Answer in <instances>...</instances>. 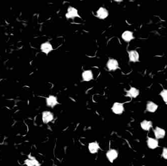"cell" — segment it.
Masks as SVG:
<instances>
[{
	"label": "cell",
	"mask_w": 167,
	"mask_h": 166,
	"mask_svg": "<svg viewBox=\"0 0 167 166\" xmlns=\"http://www.w3.org/2000/svg\"><path fill=\"white\" fill-rule=\"evenodd\" d=\"M121 37L123 40H124V41H126L127 43L130 42L135 38L134 33L132 31H124L122 34Z\"/></svg>",
	"instance_id": "obj_9"
},
{
	"label": "cell",
	"mask_w": 167,
	"mask_h": 166,
	"mask_svg": "<svg viewBox=\"0 0 167 166\" xmlns=\"http://www.w3.org/2000/svg\"><path fill=\"white\" fill-rule=\"evenodd\" d=\"M65 16L68 20L74 19L76 18H81V17L79 14L78 10L72 6L68 7L67 12L65 14Z\"/></svg>",
	"instance_id": "obj_1"
},
{
	"label": "cell",
	"mask_w": 167,
	"mask_h": 166,
	"mask_svg": "<svg viewBox=\"0 0 167 166\" xmlns=\"http://www.w3.org/2000/svg\"><path fill=\"white\" fill-rule=\"evenodd\" d=\"M40 49L43 53L48 54L53 51V46L51 43L49 41H46L42 43L40 46Z\"/></svg>",
	"instance_id": "obj_8"
},
{
	"label": "cell",
	"mask_w": 167,
	"mask_h": 166,
	"mask_svg": "<svg viewBox=\"0 0 167 166\" xmlns=\"http://www.w3.org/2000/svg\"><path fill=\"white\" fill-rule=\"evenodd\" d=\"M166 104H167V102H166Z\"/></svg>",
	"instance_id": "obj_22"
},
{
	"label": "cell",
	"mask_w": 167,
	"mask_h": 166,
	"mask_svg": "<svg viewBox=\"0 0 167 166\" xmlns=\"http://www.w3.org/2000/svg\"><path fill=\"white\" fill-rule=\"evenodd\" d=\"M152 126V122L150 121L145 120L141 123V128L145 131H149Z\"/></svg>",
	"instance_id": "obj_18"
},
{
	"label": "cell",
	"mask_w": 167,
	"mask_h": 166,
	"mask_svg": "<svg viewBox=\"0 0 167 166\" xmlns=\"http://www.w3.org/2000/svg\"><path fill=\"white\" fill-rule=\"evenodd\" d=\"M160 95L162 98L163 100L164 101V102L166 103L167 102V89H164L160 93Z\"/></svg>",
	"instance_id": "obj_19"
},
{
	"label": "cell",
	"mask_w": 167,
	"mask_h": 166,
	"mask_svg": "<svg viewBox=\"0 0 167 166\" xmlns=\"http://www.w3.org/2000/svg\"><path fill=\"white\" fill-rule=\"evenodd\" d=\"M130 61L132 63H137L139 61V54L136 50H131L128 52Z\"/></svg>",
	"instance_id": "obj_10"
},
{
	"label": "cell",
	"mask_w": 167,
	"mask_h": 166,
	"mask_svg": "<svg viewBox=\"0 0 167 166\" xmlns=\"http://www.w3.org/2000/svg\"><path fill=\"white\" fill-rule=\"evenodd\" d=\"M25 164L27 166H41L40 163L34 157L29 155L25 161Z\"/></svg>",
	"instance_id": "obj_12"
},
{
	"label": "cell",
	"mask_w": 167,
	"mask_h": 166,
	"mask_svg": "<svg viewBox=\"0 0 167 166\" xmlns=\"http://www.w3.org/2000/svg\"><path fill=\"white\" fill-rule=\"evenodd\" d=\"M115 2H117V3H120V2H123V0H114Z\"/></svg>",
	"instance_id": "obj_21"
},
{
	"label": "cell",
	"mask_w": 167,
	"mask_h": 166,
	"mask_svg": "<svg viewBox=\"0 0 167 166\" xmlns=\"http://www.w3.org/2000/svg\"><path fill=\"white\" fill-rule=\"evenodd\" d=\"M106 157L110 163H113L118 157V152L116 149H111L108 150L106 154Z\"/></svg>",
	"instance_id": "obj_4"
},
{
	"label": "cell",
	"mask_w": 167,
	"mask_h": 166,
	"mask_svg": "<svg viewBox=\"0 0 167 166\" xmlns=\"http://www.w3.org/2000/svg\"><path fill=\"white\" fill-rule=\"evenodd\" d=\"M96 16L100 20H105L109 16V11L104 7H100L96 12Z\"/></svg>",
	"instance_id": "obj_5"
},
{
	"label": "cell",
	"mask_w": 167,
	"mask_h": 166,
	"mask_svg": "<svg viewBox=\"0 0 167 166\" xmlns=\"http://www.w3.org/2000/svg\"><path fill=\"white\" fill-rule=\"evenodd\" d=\"M162 156L163 158H164L165 159L167 160V148H164L163 149L162 152Z\"/></svg>",
	"instance_id": "obj_20"
},
{
	"label": "cell",
	"mask_w": 167,
	"mask_h": 166,
	"mask_svg": "<svg viewBox=\"0 0 167 166\" xmlns=\"http://www.w3.org/2000/svg\"><path fill=\"white\" fill-rule=\"evenodd\" d=\"M42 119L44 123H49L54 119V114L50 111H45L42 113Z\"/></svg>",
	"instance_id": "obj_6"
},
{
	"label": "cell",
	"mask_w": 167,
	"mask_h": 166,
	"mask_svg": "<svg viewBox=\"0 0 167 166\" xmlns=\"http://www.w3.org/2000/svg\"><path fill=\"white\" fill-rule=\"evenodd\" d=\"M107 68L109 71H115L119 68V64L117 60L115 58H110L106 64Z\"/></svg>",
	"instance_id": "obj_3"
},
{
	"label": "cell",
	"mask_w": 167,
	"mask_h": 166,
	"mask_svg": "<svg viewBox=\"0 0 167 166\" xmlns=\"http://www.w3.org/2000/svg\"><path fill=\"white\" fill-rule=\"evenodd\" d=\"M154 133L156 138L158 139H163L165 136V131L163 129L159 127H156V128L154 130Z\"/></svg>",
	"instance_id": "obj_14"
},
{
	"label": "cell",
	"mask_w": 167,
	"mask_h": 166,
	"mask_svg": "<svg viewBox=\"0 0 167 166\" xmlns=\"http://www.w3.org/2000/svg\"><path fill=\"white\" fill-rule=\"evenodd\" d=\"M112 111L116 115H121L124 111V106L123 104L120 102H115L111 108Z\"/></svg>",
	"instance_id": "obj_2"
},
{
	"label": "cell",
	"mask_w": 167,
	"mask_h": 166,
	"mask_svg": "<svg viewBox=\"0 0 167 166\" xmlns=\"http://www.w3.org/2000/svg\"><path fill=\"white\" fill-rule=\"evenodd\" d=\"M158 106L157 104L155 103L154 102L152 101H149L147 104L146 105V109L150 113H154L157 110Z\"/></svg>",
	"instance_id": "obj_17"
},
{
	"label": "cell",
	"mask_w": 167,
	"mask_h": 166,
	"mask_svg": "<svg viewBox=\"0 0 167 166\" xmlns=\"http://www.w3.org/2000/svg\"><path fill=\"white\" fill-rule=\"evenodd\" d=\"M100 146L97 142H92L89 143L88 150L91 154H96L98 152Z\"/></svg>",
	"instance_id": "obj_11"
},
{
	"label": "cell",
	"mask_w": 167,
	"mask_h": 166,
	"mask_svg": "<svg viewBox=\"0 0 167 166\" xmlns=\"http://www.w3.org/2000/svg\"><path fill=\"white\" fill-rule=\"evenodd\" d=\"M126 92H127V96L132 98H136L139 95L140 93L139 90L134 87H131L130 89L126 91Z\"/></svg>",
	"instance_id": "obj_16"
},
{
	"label": "cell",
	"mask_w": 167,
	"mask_h": 166,
	"mask_svg": "<svg viewBox=\"0 0 167 166\" xmlns=\"http://www.w3.org/2000/svg\"><path fill=\"white\" fill-rule=\"evenodd\" d=\"M46 102L47 105L48 107H51L53 108L55 107L57 105L59 102H58V99L55 96L49 95L46 99Z\"/></svg>",
	"instance_id": "obj_7"
},
{
	"label": "cell",
	"mask_w": 167,
	"mask_h": 166,
	"mask_svg": "<svg viewBox=\"0 0 167 166\" xmlns=\"http://www.w3.org/2000/svg\"><path fill=\"white\" fill-rule=\"evenodd\" d=\"M82 77L83 81L88 82L93 80L94 78L93 73L91 70H86L83 71L82 74Z\"/></svg>",
	"instance_id": "obj_13"
},
{
	"label": "cell",
	"mask_w": 167,
	"mask_h": 166,
	"mask_svg": "<svg viewBox=\"0 0 167 166\" xmlns=\"http://www.w3.org/2000/svg\"><path fill=\"white\" fill-rule=\"evenodd\" d=\"M147 145L151 149H155L159 146V142L157 139L148 137L147 139Z\"/></svg>",
	"instance_id": "obj_15"
}]
</instances>
